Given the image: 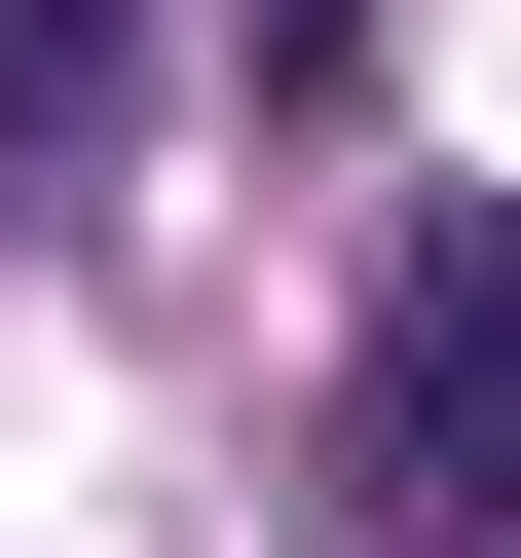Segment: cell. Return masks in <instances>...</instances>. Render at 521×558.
Wrapping results in <instances>:
<instances>
[{"label": "cell", "mask_w": 521, "mask_h": 558, "mask_svg": "<svg viewBox=\"0 0 521 558\" xmlns=\"http://www.w3.org/2000/svg\"><path fill=\"white\" fill-rule=\"evenodd\" d=\"M373 484H410V521L521 484V223H447L410 299H373Z\"/></svg>", "instance_id": "6da1fadb"}, {"label": "cell", "mask_w": 521, "mask_h": 558, "mask_svg": "<svg viewBox=\"0 0 521 558\" xmlns=\"http://www.w3.org/2000/svg\"><path fill=\"white\" fill-rule=\"evenodd\" d=\"M112 112H149V0H0V186L112 149Z\"/></svg>", "instance_id": "7a4b0ae2"}]
</instances>
